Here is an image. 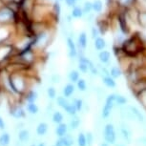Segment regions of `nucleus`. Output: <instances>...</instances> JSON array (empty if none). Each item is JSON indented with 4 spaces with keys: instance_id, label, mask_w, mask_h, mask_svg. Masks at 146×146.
Returning <instances> with one entry per match:
<instances>
[{
    "instance_id": "obj_1",
    "label": "nucleus",
    "mask_w": 146,
    "mask_h": 146,
    "mask_svg": "<svg viewBox=\"0 0 146 146\" xmlns=\"http://www.w3.org/2000/svg\"><path fill=\"white\" fill-rule=\"evenodd\" d=\"M115 95H110L107 96L106 103L102 109V113H101V117L103 118H107L111 115V111L113 107H114V103H115Z\"/></svg>"
},
{
    "instance_id": "obj_2",
    "label": "nucleus",
    "mask_w": 146,
    "mask_h": 146,
    "mask_svg": "<svg viewBox=\"0 0 146 146\" xmlns=\"http://www.w3.org/2000/svg\"><path fill=\"white\" fill-rule=\"evenodd\" d=\"M104 139L108 143H114L115 140V131L112 124H107L104 128Z\"/></svg>"
},
{
    "instance_id": "obj_3",
    "label": "nucleus",
    "mask_w": 146,
    "mask_h": 146,
    "mask_svg": "<svg viewBox=\"0 0 146 146\" xmlns=\"http://www.w3.org/2000/svg\"><path fill=\"white\" fill-rule=\"evenodd\" d=\"M120 133H121V137L122 139L125 140L127 143H131L132 141V135H131V131L129 130L128 126L125 124V123H122L120 127Z\"/></svg>"
},
{
    "instance_id": "obj_4",
    "label": "nucleus",
    "mask_w": 146,
    "mask_h": 146,
    "mask_svg": "<svg viewBox=\"0 0 146 146\" xmlns=\"http://www.w3.org/2000/svg\"><path fill=\"white\" fill-rule=\"evenodd\" d=\"M17 139H18V140H20V141L23 143L28 142L30 139H31L30 131L27 130V129H22L21 131H19L17 133Z\"/></svg>"
},
{
    "instance_id": "obj_5",
    "label": "nucleus",
    "mask_w": 146,
    "mask_h": 146,
    "mask_svg": "<svg viewBox=\"0 0 146 146\" xmlns=\"http://www.w3.org/2000/svg\"><path fill=\"white\" fill-rule=\"evenodd\" d=\"M10 114L15 118H21L25 117V112L21 107H13V108L11 109Z\"/></svg>"
},
{
    "instance_id": "obj_6",
    "label": "nucleus",
    "mask_w": 146,
    "mask_h": 146,
    "mask_svg": "<svg viewBox=\"0 0 146 146\" xmlns=\"http://www.w3.org/2000/svg\"><path fill=\"white\" fill-rule=\"evenodd\" d=\"M67 132H68V126L67 124H65V123H60L56 128V135L59 137L66 136Z\"/></svg>"
},
{
    "instance_id": "obj_7",
    "label": "nucleus",
    "mask_w": 146,
    "mask_h": 146,
    "mask_svg": "<svg viewBox=\"0 0 146 146\" xmlns=\"http://www.w3.org/2000/svg\"><path fill=\"white\" fill-rule=\"evenodd\" d=\"M48 132V124L45 122H40L39 124L37 125L36 127V134L37 136L39 137H43L45 136Z\"/></svg>"
},
{
    "instance_id": "obj_8",
    "label": "nucleus",
    "mask_w": 146,
    "mask_h": 146,
    "mask_svg": "<svg viewBox=\"0 0 146 146\" xmlns=\"http://www.w3.org/2000/svg\"><path fill=\"white\" fill-rule=\"evenodd\" d=\"M129 108H130L131 112L133 113L135 118H137V120L139 121V122H145V118L143 117V115L141 114V112H139V110L136 108V107H133V106H129Z\"/></svg>"
},
{
    "instance_id": "obj_9",
    "label": "nucleus",
    "mask_w": 146,
    "mask_h": 146,
    "mask_svg": "<svg viewBox=\"0 0 146 146\" xmlns=\"http://www.w3.org/2000/svg\"><path fill=\"white\" fill-rule=\"evenodd\" d=\"M63 96L64 98H70V96L75 93V86L73 84H67L63 89Z\"/></svg>"
},
{
    "instance_id": "obj_10",
    "label": "nucleus",
    "mask_w": 146,
    "mask_h": 146,
    "mask_svg": "<svg viewBox=\"0 0 146 146\" xmlns=\"http://www.w3.org/2000/svg\"><path fill=\"white\" fill-rule=\"evenodd\" d=\"M11 143V137L8 133H3L0 135V146H9Z\"/></svg>"
},
{
    "instance_id": "obj_11",
    "label": "nucleus",
    "mask_w": 146,
    "mask_h": 146,
    "mask_svg": "<svg viewBox=\"0 0 146 146\" xmlns=\"http://www.w3.org/2000/svg\"><path fill=\"white\" fill-rule=\"evenodd\" d=\"M12 17V13L10 10L4 9L0 11V21H7Z\"/></svg>"
},
{
    "instance_id": "obj_12",
    "label": "nucleus",
    "mask_w": 146,
    "mask_h": 146,
    "mask_svg": "<svg viewBox=\"0 0 146 146\" xmlns=\"http://www.w3.org/2000/svg\"><path fill=\"white\" fill-rule=\"evenodd\" d=\"M61 139V141L63 143V146H72L74 145V137L71 136V135H66V136L60 137Z\"/></svg>"
},
{
    "instance_id": "obj_13",
    "label": "nucleus",
    "mask_w": 146,
    "mask_h": 146,
    "mask_svg": "<svg viewBox=\"0 0 146 146\" xmlns=\"http://www.w3.org/2000/svg\"><path fill=\"white\" fill-rule=\"evenodd\" d=\"M52 119L56 124H60V123H62L63 119H64V117H63V115L59 111H54L53 117H52Z\"/></svg>"
},
{
    "instance_id": "obj_14",
    "label": "nucleus",
    "mask_w": 146,
    "mask_h": 146,
    "mask_svg": "<svg viewBox=\"0 0 146 146\" xmlns=\"http://www.w3.org/2000/svg\"><path fill=\"white\" fill-rule=\"evenodd\" d=\"M67 44H68V47H69V50H70V56L71 57L76 56V46H75V43H74V41L72 40L71 38H68Z\"/></svg>"
},
{
    "instance_id": "obj_15",
    "label": "nucleus",
    "mask_w": 146,
    "mask_h": 146,
    "mask_svg": "<svg viewBox=\"0 0 146 146\" xmlns=\"http://www.w3.org/2000/svg\"><path fill=\"white\" fill-rule=\"evenodd\" d=\"M119 24H120V29L122 31L123 34H127L129 32V29H128V26H127V23H126V20H125V17L123 15H120L119 16Z\"/></svg>"
},
{
    "instance_id": "obj_16",
    "label": "nucleus",
    "mask_w": 146,
    "mask_h": 146,
    "mask_svg": "<svg viewBox=\"0 0 146 146\" xmlns=\"http://www.w3.org/2000/svg\"><path fill=\"white\" fill-rule=\"evenodd\" d=\"M56 103H57V105L60 106L61 108L63 109H65L66 107H67L69 105V101L67 100V98H64V96H57L56 98Z\"/></svg>"
},
{
    "instance_id": "obj_17",
    "label": "nucleus",
    "mask_w": 146,
    "mask_h": 146,
    "mask_svg": "<svg viewBox=\"0 0 146 146\" xmlns=\"http://www.w3.org/2000/svg\"><path fill=\"white\" fill-rule=\"evenodd\" d=\"M27 110L31 115H35L38 114V107L35 103H28L27 104Z\"/></svg>"
},
{
    "instance_id": "obj_18",
    "label": "nucleus",
    "mask_w": 146,
    "mask_h": 146,
    "mask_svg": "<svg viewBox=\"0 0 146 146\" xmlns=\"http://www.w3.org/2000/svg\"><path fill=\"white\" fill-rule=\"evenodd\" d=\"M105 45H106L105 40H104L103 38L98 37V38H96L95 41V47H96V50H98V51L103 50V49L105 48Z\"/></svg>"
},
{
    "instance_id": "obj_19",
    "label": "nucleus",
    "mask_w": 146,
    "mask_h": 146,
    "mask_svg": "<svg viewBox=\"0 0 146 146\" xmlns=\"http://www.w3.org/2000/svg\"><path fill=\"white\" fill-rule=\"evenodd\" d=\"M27 101L28 103H35V100H37V93L35 91H31L28 95H27Z\"/></svg>"
},
{
    "instance_id": "obj_20",
    "label": "nucleus",
    "mask_w": 146,
    "mask_h": 146,
    "mask_svg": "<svg viewBox=\"0 0 146 146\" xmlns=\"http://www.w3.org/2000/svg\"><path fill=\"white\" fill-rule=\"evenodd\" d=\"M78 42H79V46H81L82 48H86V46H87V35L85 33H81V34L79 35Z\"/></svg>"
},
{
    "instance_id": "obj_21",
    "label": "nucleus",
    "mask_w": 146,
    "mask_h": 146,
    "mask_svg": "<svg viewBox=\"0 0 146 146\" xmlns=\"http://www.w3.org/2000/svg\"><path fill=\"white\" fill-rule=\"evenodd\" d=\"M80 124V120H79V118L78 117H76V115H74V117L72 118L70 123H69V126H70L71 129H76Z\"/></svg>"
},
{
    "instance_id": "obj_22",
    "label": "nucleus",
    "mask_w": 146,
    "mask_h": 146,
    "mask_svg": "<svg viewBox=\"0 0 146 146\" xmlns=\"http://www.w3.org/2000/svg\"><path fill=\"white\" fill-rule=\"evenodd\" d=\"M66 112L68 113L69 115H76V112H78V110H76V108L75 107V105H74L73 103H69V105L66 107V108L64 109Z\"/></svg>"
},
{
    "instance_id": "obj_23",
    "label": "nucleus",
    "mask_w": 146,
    "mask_h": 146,
    "mask_svg": "<svg viewBox=\"0 0 146 146\" xmlns=\"http://www.w3.org/2000/svg\"><path fill=\"white\" fill-rule=\"evenodd\" d=\"M100 56V61L103 62V63L108 62L110 60V53H109V52H107V51H102L100 54V56Z\"/></svg>"
},
{
    "instance_id": "obj_24",
    "label": "nucleus",
    "mask_w": 146,
    "mask_h": 146,
    "mask_svg": "<svg viewBox=\"0 0 146 146\" xmlns=\"http://www.w3.org/2000/svg\"><path fill=\"white\" fill-rule=\"evenodd\" d=\"M103 83L110 88L115 87V82L114 81V79L111 78L110 76H105V78H103Z\"/></svg>"
},
{
    "instance_id": "obj_25",
    "label": "nucleus",
    "mask_w": 146,
    "mask_h": 146,
    "mask_svg": "<svg viewBox=\"0 0 146 146\" xmlns=\"http://www.w3.org/2000/svg\"><path fill=\"white\" fill-rule=\"evenodd\" d=\"M69 78L72 82H78L79 79V74L78 71H71L69 74Z\"/></svg>"
},
{
    "instance_id": "obj_26",
    "label": "nucleus",
    "mask_w": 146,
    "mask_h": 146,
    "mask_svg": "<svg viewBox=\"0 0 146 146\" xmlns=\"http://www.w3.org/2000/svg\"><path fill=\"white\" fill-rule=\"evenodd\" d=\"M78 146H87L86 137L83 133H79L78 137Z\"/></svg>"
},
{
    "instance_id": "obj_27",
    "label": "nucleus",
    "mask_w": 146,
    "mask_h": 146,
    "mask_svg": "<svg viewBox=\"0 0 146 146\" xmlns=\"http://www.w3.org/2000/svg\"><path fill=\"white\" fill-rule=\"evenodd\" d=\"M47 95H48V98L50 100H54L56 96V90L54 87H48V89H47Z\"/></svg>"
},
{
    "instance_id": "obj_28",
    "label": "nucleus",
    "mask_w": 146,
    "mask_h": 146,
    "mask_svg": "<svg viewBox=\"0 0 146 146\" xmlns=\"http://www.w3.org/2000/svg\"><path fill=\"white\" fill-rule=\"evenodd\" d=\"M92 8L96 12H101V10H102V2L100 0H96L92 4Z\"/></svg>"
},
{
    "instance_id": "obj_29",
    "label": "nucleus",
    "mask_w": 146,
    "mask_h": 146,
    "mask_svg": "<svg viewBox=\"0 0 146 146\" xmlns=\"http://www.w3.org/2000/svg\"><path fill=\"white\" fill-rule=\"evenodd\" d=\"M78 88L79 91H82V92L86 91V89H87L86 81H85L84 79H78Z\"/></svg>"
},
{
    "instance_id": "obj_30",
    "label": "nucleus",
    "mask_w": 146,
    "mask_h": 146,
    "mask_svg": "<svg viewBox=\"0 0 146 146\" xmlns=\"http://www.w3.org/2000/svg\"><path fill=\"white\" fill-rule=\"evenodd\" d=\"M110 74H111V76H113V78H119V76H121V71L117 67H113Z\"/></svg>"
},
{
    "instance_id": "obj_31",
    "label": "nucleus",
    "mask_w": 146,
    "mask_h": 146,
    "mask_svg": "<svg viewBox=\"0 0 146 146\" xmlns=\"http://www.w3.org/2000/svg\"><path fill=\"white\" fill-rule=\"evenodd\" d=\"M115 102H117V104H119V105H123V104L126 103V98H124V96H122L115 95Z\"/></svg>"
},
{
    "instance_id": "obj_32",
    "label": "nucleus",
    "mask_w": 146,
    "mask_h": 146,
    "mask_svg": "<svg viewBox=\"0 0 146 146\" xmlns=\"http://www.w3.org/2000/svg\"><path fill=\"white\" fill-rule=\"evenodd\" d=\"M74 105H75V107L76 108V110L78 111H81L82 109H83V101H82L81 100H74Z\"/></svg>"
},
{
    "instance_id": "obj_33",
    "label": "nucleus",
    "mask_w": 146,
    "mask_h": 146,
    "mask_svg": "<svg viewBox=\"0 0 146 146\" xmlns=\"http://www.w3.org/2000/svg\"><path fill=\"white\" fill-rule=\"evenodd\" d=\"M85 137H86V141L88 146H92L94 143V135L91 132H88Z\"/></svg>"
},
{
    "instance_id": "obj_34",
    "label": "nucleus",
    "mask_w": 146,
    "mask_h": 146,
    "mask_svg": "<svg viewBox=\"0 0 146 146\" xmlns=\"http://www.w3.org/2000/svg\"><path fill=\"white\" fill-rule=\"evenodd\" d=\"M82 11L79 9V8H75V9L73 10V13H72V15L74 16V17H81L82 16Z\"/></svg>"
},
{
    "instance_id": "obj_35",
    "label": "nucleus",
    "mask_w": 146,
    "mask_h": 146,
    "mask_svg": "<svg viewBox=\"0 0 146 146\" xmlns=\"http://www.w3.org/2000/svg\"><path fill=\"white\" fill-rule=\"evenodd\" d=\"M78 69L82 72V73H87L89 67H88V64H86V63H81L80 62L78 65Z\"/></svg>"
},
{
    "instance_id": "obj_36",
    "label": "nucleus",
    "mask_w": 146,
    "mask_h": 146,
    "mask_svg": "<svg viewBox=\"0 0 146 146\" xmlns=\"http://www.w3.org/2000/svg\"><path fill=\"white\" fill-rule=\"evenodd\" d=\"M51 80H52L53 83H59L60 80H61V78H60L59 75H57V74H54V75L52 76Z\"/></svg>"
},
{
    "instance_id": "obj_37",
    "label": "nucleus",
    "mask_w": 146,
    "mask_h": 146,
    "mask_svg": "<svg viewBox=\"0 0 146 146\" xmlns=\"http://www.w3.org/2000/svg\"><path fill=\"white\" fill-rule=\"evenodd\" d=\"M139 19H140V23H142L143 25L146 26V13H142L139 15Z\"/></svg>"
},
{
    "instance_id": "obj_38",
    "label": "nucleus",
    "mask_w": 146,
    "mask_h": 146,
    "mask_svg": "<svg viewBox=\"0 0 146 146\" xmlns=\"http://www.w3.org/2000/svg\"><path fill=\"white\" fill-rule=\"evenodd\" d=\"M92 4L90 3V2H86L84 5V12L85 13H89L91 10H92Z\"/></svg>"
},
{
    "instance_id": "obj_39",
    "label": "nucleus",
    "mask_w": 146,
    "mask_h": 146,
    "mask_svg": "<svg viewBox=\"0 0 146 146\" xmlns=\"http://www.w3.org/2000/svg\"><path fill=\"white\" fill-rule=\"evenodd\" d=\"M5 126H6V125H5V122H4L3 118L0 117V130H4Z\"/></svg>"
},
{
    "instance_id": "obj_40",
    "label": "nucleus",
    "mask_w": 146,
    "mask_h": 146,
    "mask_svg": "<svg viewBox=\"0 0 146 146\" xmlns=\"http://www.w3.org/2000/svg\"><path fill=\"white\" fill-rule=\"evenodd\" d=\"M76 0H66V3H67L69 6H73L74 4H75Z\"/></svg>"
},
{
    "instance_id": "obj_41",
    "label": "nucleus",
    "mask_w": 146,
    "mask_h": 146,
    "mask_svg": "<svg viewBox=\"0 0 146 146\" xmlns=\"http://www.w3.org/2000/svg\"><path fill=\"white\" fill-rule=\"evenodd\" d=\"M92 33H93V37L95 38L96 36H98V31H96V30L94 28L93 30H92Z\"/></svg>"
},
{
    "instance_id": "obj_42",
    "label": "nucleus",
    "mask_w": 146,
    "mask_h": 146,
    "mask_svg": "<svg viewBox=\"0 0 146 146\" xmlns=\"http://www.w3.org/2000/svg\"><path fill=\"white\" fill-rule=\"evenodd\" d=\"M36 146H46V145H45V143H44V142H39Z\"/></svg>"
},
{
    "instance_id": "obj_43",
    "label": "nucleus",
    "mask_w": 146,
    "mask_h": 146,
    "mask_svg": "<svg viewBox=\"0 0 146 146\" xmlns=\"http://www.w3.org/2000/svg\"><path fill=\"white\" fill-rule=\"evenodd\" d=\"M101 146H109V145L107 144V143H102V144H101Z\"/></svg>"
},
{
    "instance_id": "obj_44",
    "label": "nucleus",
    "mask_w": 146,
    "mask_h": 146,
    "mask_svg": "<svg viewBox=\"0 0 146 146\" xmlns=\"http://www.w3.org/2000/svg\"><path fill=\"white\" fill-rule=\"evenodd\" d=\"M31 146H36V145H35V144H32Z\"/></svg>"
},
{
    "instance_id": "obj_45",
    "label": "nucleus",
    "mask_w": 146,
    "mask_h": 146,
    "mask_svg": "<svg viewBox=\"0 0 146 146\" xmlns=\"http://www.w3.org/2000/svg\"><path fill=\"white\" fill-rule=\"evenodd\" d=\"M117 146H123V145H117Z\"/></svg>"
},
{
    "instance_id": "obj_46",
    "label": "nucleus",
    "mask_w": 146,
    "mask_h": 146,
    "mask_svg": "<svg viewBox=\"0 0 146 146\" xmlns=\"http://www.w3.org/2000/svg\"><path fill=\"white\" fill-rule=\"evenodd\" d=\"M53 146H54V145H53Z\"/></svg>"
}]
</instances>
